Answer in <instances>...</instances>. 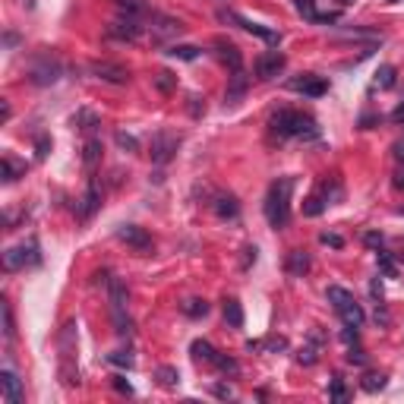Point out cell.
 Instances as JSON below:
<instances>
[{
	"mask_svg": "<svg viewBox=\"0 0 404 404\" xmlns=\"http://www.w3.org/2000/svg\"><path fill=\"white\" fill-rule=\"evenodd\" d=\"M291 190H294V177H278L266 193V218L275 231L288 227L291 222Z\"/></svg>",
	"mask_w": 404,
	"mask_h": 404,
	"instance_id": "6da1fadb",
	"label": "cell"
},
{
	"mask_svg": "<svg viewBox=\"0 0 404 404\" xmlns=\"http://www.w3.org/2000/svg\"><path fill=\"white\" fill-rule=\"evenodd\" d=\"M57 351H61V379L67 388H76L79 385V366H76V322H67L63 326L61 338H57Z\"/></svg>",
	"mask_w": 404,
	"mask_h": 404,
	"instance_id": "7a4b0ae2",
	"label": "cell"
},
{
	"mask_svg": "<svg viewBox=\"0 0 404 404\" xmlns=\"http://www.w3.org/2000/svg\"><path fill=\"white\" fill-rule=\"evenodd\" d=\"M269 127H271V133H275L278 139H288V136H316L319 130H316V120L310 114H300V111H278V114H271V120H269Z\"/></svg>",
	"mask_w": 404,
	"mask_h": 404,
	"instance_id": "3957f363",
	"label": "cell"
},
{
	"mask_svg": "<svg viewBox=\"0 0 404 404\" xmlns=\"http://www.w3.org/2000/svg\"><path fill=\"white\" fill-rule=\"evenodd\" d=\"M326 297H328V304L335 306V313L341 316L344 326H354V328L363 326L366 313H363V306L354 300V294H351V291H344V288H338V284H332V288L326 291Z\"/></svg>",
	"mask_w": 404,
	"mask_h": 404,
	"instance_id": "277c9868",
	"label": "cell"
},
{
	"mask_svg": "<svg viewBox=\"0 0 404 404\" xmlns=\"http://www.w3.org/2000/svg\"><path fill=\"white\" fill-rule=\"evenodd\" d=\"M108 294H111V316H114V332L120 338L130 335V316H127V291H123V284L117 281V278H111L108 281Z\"/></svg>",
	"mask_w": 404,
	"mask_h": 404,
	"instance_id": "5b68a950",
	"label": "cell"
},
{
	"mask_svg": "<svg viewBox=\"0 0 404 404\" xmlns=\"http://www.w3.org/2000/svg\"><path fill=\"white\" fill-rule=\"evenodd\" d=\"M4 262H6V269H10V271L13 269H26V266H38V262H41L38 240H29V244H19V247L6 249Z\"/></svg>",
	"mask_w": 404,
	"mask_h": 404,
	"instance_id": "8992f818",
	"label": "cell"
},
{
	"mask_svg": "<svg viewBox=\"0 0 404 404\" xmlns=\"http://www.w3.org/2000/svg\"><path fill=\"white\" fill-rule=\"evenodd\" d=\"M108 35L117 41H136L143 35V19L133 16V13H120L111 26H108Z\"/></svg>",
	"mask_w": 404,
	"mask_h": 404,
	"instance_id": "52a82bcc",
	"label": "cell"
},
{
	"mask_svg": "<svg viewBox=\"0 0 404 404\" xmlns=\"http://www.w3.org/2000/svg\"><path fill=\"white\" fill-rule=\"evenodd\" d=\"M177 145H180L177 136L161 130V133L152 136V161H155V165H167V161L174 158V152H177Z\"/></svg>",
	"mask_w": 404,
	"mask_h": 404,
	"instance_id": "ba28073f",
	"label": "cell"
},
{
	"mask_svg": "<svg viewBox=\"0 0 404 404\" xmlns=\"http://www.w3.org/2000/svg\"><path fill=\"white\" fill-rule=\"evenodd\" d=\"M284 63H288V57H284L281 51H266V54L256 57V76L259 79H275L278 73L284 70Z\"/></svg>",
	"mask_w": 404,
	"mask_h": 404,
	"instance_id": "9c48e42d",
	"label": "cell"
},
{
	"mask_svg": "<svg viewBox=\"0 0 404 404\" xmlns=\"http://www.w3.org/2000/svg\"><path fill=\"white\" fill-rule=\"evenodd\" d=\"M218 16L227 19V23H237V26L244 29V32H249V35H259V38H262V41H269V45H278V41H281V35H278V32H271V29L259 26V23H249V19L237 16V13H227V10H222Z\"/></svg>",
	"mask_w": 404,
	"mask_h": 404,
	"instance_id": "30bf717a",
	"label": "cell"
},
{
	"mask_svg": "<svg viewBox=\"0 0 404 404\" xmlns=\"http://www.w3.org/2000/svg\"><path fill=\"white\" fill-rule=\"evenodd\" d=\"M61 79V63L54 61V57H41V61H35L32 63V83L35 86H51V83H57Z\"/></svg>",
	"mask_w": 404,
	"mask_h": 404,
	"instance_id": "8fae6325",
	"label": "cell"
},
{
	"mask_svg": "<svg viewBox=\"0 0 404 404\" xmlns=\"http://www.w3.org/2000/svg\"><path fill=\"white\" fill-rule=\"evenodd\" d=\"M117 237H120L127 247H133L136 253H149V249H152V237L143 231V227H136V224H120V227H117Z\"/></svg>",
	"mask_w": 404,
	"mask_h": 404,
	"instance_id": "7c38bea8",
	"label": "cell"
},
{
	"mask_svg": "<svg viewBox=\"0 0 404 404\" xmlns=\"http://www.w3.org/2000/svg\"><path fill=\"white\" fill-rule=\"evenodd\" d=\"M288 86H291L294 92H300V95H310V98H322V95L328 92L326 79H322V76H313V73H304V76L291 79Z\"/></svg>",
	"mask_w": 404,
	"mask_h": 404,
	"instance_id": "4fadbf2b",
	"label": "cell"
},
{
	"mask_svg": "<svg viewBox=\"0 0 404 404\" xmlns=\"http://www.w3.org/2000/svg\"><path fill=\"white\" fill-rule=\"evenodd\" d=\"M215 54H218V61L224 63L231 73H237V70H244V54H240V48L234 45V41H224V38H218L215 41Z\"/></svg>",
	"mask_w": 404,
	"mask_h": 404,
	"instance_id": "5bb4252c",
	"label": "cell"
},
{
	"mask_svg": "<svg viewBox=\"0 0 404 404\" xmlns=\"http://www.w3.org/2000/svg\"><path fill=\"white\" fill-rule=\"evenodd\" d=\"M0 385H4V404H23V382L10 366L0 373Z\"/></svg>",
	"mask_w": 404,
	"mask_h": 404,
	"instance_id": "9a60e30c",
	"label": "cell"
},
{
	"mask_svg": "<svg viewBox=\"0 0 404 404\" xmlns=\"http://www.w3.org/2000/svg\"><path fill=\"white\" fill-rule=\"evenodd\" d=\"M183 26L177 19H165V16H155V26H152V38L155 41H165V38H174V35H180Z\"/></svg>",
	"mask_w": 404,
	"mask_h": 404,
	"instance_id": "2e32d148",
	"label": "cell"
},
{
	"mask_svg": "<svg viewBox=\"0 0 404 404\" xmlns=\"http://www.w3.org/2000/svg\"><path fill=\"white\" fill-rule=\"evenodd\" d=\"M92 73L98 79H105V83H114V86H123L127 83V70L114 67V63H92Z\"/></svg>",
	"mask_w": 404,
	"mask_h": 404,
	"instance_id": "e0dca14e",
	"label": "cell"
},
{
	"mask_svg": "<svg viewBox=\"0 0 404 404\" xmlns=\"http://www.w3.org/2000/svg\"><path fill=\"white\" fill-rule=\"evenodd\" d=\"M306 271H310V253H306V249H294L288 256V275L304 278Z\"/></svg>",
	"mask_w": 404,
	"mask_h": 404,
	"instance_id": "ac0fdd59",
	"label": "cell"
},
{
	"mask_svg": "<svg viewBox=\"0 0 404 404\" xmlns=\"http://www.w3.org/2000/svg\"><path fill=\"white\" fill-rule=\"evenodd\" d=\"M319 344H322V332H319V328H313V332H310V344H306V348L297 354L300 363H304V366H313L316 360H319Z\"/></svg>",
	"mask_w": 404,
	"mask_h": 404,
	"instance_id": "d6986e66",
	"label": "cell"
},
{
	"mask_svg": "<svg viewBox=\"0 0 404 404\" xmlns=\"http://www.w3.org/2000/svg\"><path fill=\"white\" fill-rule=\"evenodd\" d=\"M247 76H244V70H237V73H231V86H227V105H237L240 98H244V92H247Z\"/></svg>",
	"mask_w": 404,
	"mask_h": 404,
	"instance_id": "ffe728a7",
	"label": "cell"
},
{
	"mask_svg": "<svg viewBox=\"0 0 404 404\" xmlns=\"http://www.w3.org/2000/svg\"><path fill=\"white\" fill-rule=\"evenodd\" d=\"M224 322H227L231 328H240V326H244V306H240V300H234V297L224 300Z\"/></svg>",
	"mask_w": 404,
	"mask_h": 404,
	"instance_id": "44dd1931",
	"label": "cell"
},
{
	"mask_svg": "<svg viewBox=\"0 0 404 404\" xmlns=\"http://www.w3.org/2000/svg\"><path fill=\"white\" fill-rule=\"evenodd\" d=\"M98 158H101V139L98 136H89V139H86V155H83L86 171H95Z\"/></svg>",
	"mask_w": 404,
	"mask_h": 404,
	"instance_id": "7402d4cb",
	"label": "cell"
},
{
	"mask_svg": "<svg viewBox=\"0 0 404 404\" xmlns=\"http://www.w3.org/2000/svg\"><path fill=\"white\" fill-rule=\"evenodd\" d=\"M395 76H398V70H395L392 63H382L379 73H376V79H373V89H382V92L392 89V86H395Z\"/></svg>",
	"mask_w": 404,
	"mask_h": 404,
	"instance_id": "603a6c76",
	"label": "cell"
},
{
	"mask_svg": "<svg viewBox=\"0 0 404 404\" xmlns=\"http://www.w3.org/2000/svg\"><path fill=\"white\" fill-rule=\"evenodd\" d=\"M215 212L222 218H237V212H240V205L234 196H215Z\"/></svg>",
	"mask_w": 404,
	"mask_h": 404,
	"instance_id": "cb8c5ba5",
	"label": "cell"
},
{
	"mask_svg": "<svg viewBox=\"0 0 404 404\" xmlns=\"http://www.w3.org/2000/svg\"><path fill=\"white\" fill-rule=\"evenodd\" d=\"M190 351H193V357L202 360V363H215V360H218V351L212 348L209 341H193V344H190Z\"/></svg>",
	"mask_w": 404,
	"mask_h": 404,
	"instance_id": "d4e9b609",
	"label": "cell"
},
{
	"mask_svg": "<svg viewBox=\"0 0 404 404\" xmlns=\"http://www.w3.org/2000/svg\"><path fill=\"white\" fill-rule=\"evenodd\" d=\"M0 165H4V183H13L16 177H23V174H26V165L13 161L10 155H4V161H0Z\"/></svg>",
	"mask_w": 404,
	"mask_h": 404,
	"instance_id": "484cf974",
	"label": "cell"
},
{
	"mask_svg": "<svg viewBox=\"0 0 404 404\" xmlns=\"http://www.w3.org/2000/svg\"><path fill=\"white\" fill-rule=\"evenodd\" d=\"M83 202H86V205H83V215L89 218L92 212L98 209V202H101V200H98V183H95V177H89V190H86V200H83Z\"/></svg>",
	"mask_w": 404,
	"mask_h": 404,
	"instance_id": "4316f807",
	"label": "cell"
},
{
	"mask_svg": "<svg viewBox=\"0 0 404 404\" xmlns=\"http://www.w3.org/2000/svg\"><path fill=\"white\" fill-rule=\"evenodd\" d=\"M322 193H326V190H322ZM322 193H313L310 200H306V205H304V215L316 218L322 209H326V205H328V196H322Z\"/></svg>",
	"mask_w": 404,
	"mask_h": 404,
	"instance_id": "83f0119b",
	"label": "cell"
},
{
	"mask_svg": "<svg viewBox=\"0 0 404 404\" xmlns=\"http://www.w3.org/2000/svg\"><path fill=\"white\" fill-rule=\"evenodd\" d=\"M158 382L165 388H177V382H180V373L174 370V366H158Z\"/></svg>",
	"mask_w": 404,
	"mask_h": 404,
	"instance_id": "f1b7e54d",
	"label": "cell"
},
{
	"mask_svg": "<svg viewBox=\"0 0 404 404\" xmlns=\"http://www.w3.org/2000/svg\"><path fill=\"white\" fill-rule=\"evenodd\" d=\"M167 54L180 57V61H196V57H200V48H193V45H174Z\"/></svg>",
	"mask_w": 404,
	"mask_h": 404,
	"instance_id": "f546056e",
	"label": "cell"
},
{
	"mask_svg": "<svg viewBox=\"0 0 404 404\" xmlns=\"http://www.w3.org/2000/svg\"><path fill=\"white\" fill-rule=\"evenodd\" d=\"M363 388H366V392H379V388H385V376H382V373H366Z\"/></svg>",
	"mask_w": 404,
	"mask_h": 404,
	"instance_id": "4dcf8cb0",
	"label": "cell"
},
{
	"mask_svg": "<svg viewBox=\"0 0 404 404\" xmlns=\"http://www.w3.org/2000/svg\"><path fill=\"white\" fill-rule=\"evenodd\" d=\"M379 271H382L385 278H395V275H398V266H395V259H392L388 253H379Z\"/></svg>",
	"mask_w": 404,
	"mask_h": 404,
	"instance_id": "1f68e13d",
	"label": "cell"
},
{
	"mask_svg": "<svg viewBox=\"0 0 404 404\" xmlns=\"http://www.w3.org/2000/svg\"><path fill=\"white\" fill-rule=\"evenodd\" d=\"M183 313L196 319V316H205V313H209V304H205V300H190V304L183 306Z\"/></svg>",
	"mask_w": 404,
	"mask_h": 404,
	"instance_id": "d6a6232c",
	"label": "cell"
},
{
	"mask_svg": "<svg viewBox=\"0 0 404 404\" xmlns=\"http://www.w3.org/2000/svg\"><path fill=\"white\" fill-rule=\"evenodd\" d=\"M4 332H6V341H13V332H16V328H13V310L6 300H4Z\"/></svg>",
	"mask_w": 404,
	"mask_h": 404,
	"instance_id": "836d02e7",
	"label": "cell"
},
{
	"mask_svg": "<svg viewBox=\"0 0 404 404\" xmlns=\"http://www.w3.org/2000/svg\"><path fill=\"white\" fill-rule=\"evenodd\" d=\"M108 360H111V363H117V366H127V370L133 366V357H130V351H114V354L108 357Z\"/></svg>",
	"mask_w": 404,
	"mask_h": 404,
	"instance_id": "e575fe53",
	"label": "cell"
},
{
	"mask_svg": "<svg viewBox=\"0 0 404 404\" xmlns=\"http://www.w3.org/2000/svg\"><path fill=\"white\" fill-rule=\"evenodd\" d=\"M155 86H158L161 92H171V89H174V76H171L167 70H161V73H158V79H155Z\"/></svg>",
	"mask_w": 404,
	"mask_h": 404,
	"instance_id": "d590c367",
	"label": "cell"
},
{
	"mask_svg": "<svg viewBox=\"0 0 404 404\" xmlns=\"http://www.w3.org/2000/svg\"><path fill=\"white\" fill-rule=\"evenodd\" d=\"M328 395H332L335 401H344V398H348V388H344V382H341V379H335V382H332V388H328Z\"/></svg>",
	"mask_w": 404,
	"mask_h": 404,
	"instance_id": "8d00e7d4",
	"label": "cell"
},
{
	"mask_svg": "<svg viewBox=\"0 0 404 404\" xmlns=\"http://www.w3.org/2000/svg\"><path fill=\"white\" fill-rule=\"evenodd\" d=\"M117 145H120V149H130V152H139V143L127 133H117Z\"/></svg>",
	"mask_w": 404,
	"mask_h": 404,
	"instance_id": "74e56055",
	"label": "cell"
},
{
	"mask_svg": "<svg viewBox=\"0 0 404 404\" xmlns=\"http://www.w3.org/2000/svg\"><path fill=\"white\" fill-rule=\"evenodd\" d=\"M215 366H218V370H224V373H237V363H234V360H227V357H222V354H218Z\"/></svg>",
	"mask_w": 404,
	"mask_h": 404,
	"instance_id": "f35d334b",
	"label": "cell"
},
{
	"mask_svg": "<svg viewBox=\"0 0 404 404\" xmlns=\"http://www.w3.org/2000/svg\"><path fill=\"white\" fill-rule=\"evenodd\" d=\"M348 363H366V354H363V351H360V348H351L348 351Z\"/></svg>",
	"mask_w": 404,
	"mask_h": 404,
	"instance_id": "ab89813d",
	"label": "cell"
},
{
	"mask_svg": "<svg viewBox=\"0 0 404 404\" xmlns=\"http://www.w3.org/2000/svg\"><path fill=\"white\" fill-rule=\"evenodd\" d=\"M370 294H373V300H376V306L382 304V281H379V278H373V281H370Z\"/></svg>",
	"mask_w": 404,
	"mask_h": 404,
	"instance_id": "60d3db41",
	"label": "cell"
},
{
	"mask_svg": "<svg viewBox=\"0 0 404 404\" xmlns=\"http://www.w3.org/2000/svg\"><path fill=\"white\" fill-rule=\"evenodd\" d=\"M319 240H322V244H328V247H341V244H344V240L338 237V234H322Z\"/></svg>",
	"mask_w": 404,
	"mask_h": 404,
	"instance_id": "b9f144b4",
	"label": "cell"
},
{
	"mask_svg": "<svg viewBox=\"0 0 404 404\" xmlns=\"http://www.w3.org/2000/svg\"><path fill=\"white\" fill-rule=\"evenodd\" d=\"M114 388H117V392H133V388H130V382H123V376H114Z\"/></svg>",
	"mask_w": 404,
	"mask_h": 404,
	"instance_id": "7bdbcfd3",
	"label": "cell"
},
{
	"mask_svg": "<svg viewBox=\"0 0 404 404\" xmlns=\"http://www.w3.org/2000/svg\"><path fill=\"white\" fill-rule=\"evenodd\" d=\"M48 149H51V143H48L45 136H38V158H45V155H48Z\"/></svg>",
	"mask_w": 404,
	"mask_h": 404,
	"instance_id": "ee69618b",
	"label": "cell"
},
{
	"mask_svg": "<svg viewBox=\"0 0 404 404\" xmlns=\"http://www.w3.org/2000/svg\"><path fill=\"white\" fill-rule=\"evenodd\" d=\"M366 247H382V234H366Z\"/></svg>",
	"mask_w": 404,
	"mask_h": 404,
	"instance_id": "f6af8a7d",
	"label": "cell"
},
{
	"mask_svg": "<svg viewBox=\"0 0 404 404\" xmlns=\"http://www.w3.org/2000/svg\"><path fill=\"white\" fill-rule=\"evenodd\" d=\"M215 395H218V398H231L234 392H231V388H227V385H218V388H215Z\"/></svg>",
	"mask_w": 404,
	"mask_h": 404,
	"instance_id": "bcb514c9",
	"label": "cell"
},
{
	"mask_svg": "<svg viewBox=\"0 0 404 404\" xmlns=\"http://www.w3.org/2000/svg\"><path fill=\"white\" fill-rule=\"evenodd\" d=\"M395 187H398V190H404V167H401L398 174H395Z\"/></svg>",
	"mask_w": 404,
	"mask_h": 404,
	"instance_id": "7dc6e473",
	"label": "cell"
},
{
	"mask_svg": "<svg viewBox=\"0 0 404 404\" xmlns=\"http://www.w3.org/2000/svg\"><path fill=\"white\" fill-rule=\"evenodd\" d=\"M395 158H398V161H404V143H398V145H395Z\"/></svg>",
	"mask_w": 404,
	"mask_h": 404,
	"instance_id": "c3c4849f",
	"label": "cell"
},
{
	"mask_svg": "<svg viewBox=\"0 0 404 404\" xmlns=\"http://www.w3.org/2000/svg\"><path fill=\"white\" fill-rule=\"evenodd\" d=\"M392 117H395V120H398V123H404V105H401V108H398V111H395Z\"/></svg>",
	"mask_w": 404,
	"mask_h": 404,
	"instance_id": "681fc988",
	"label": "cell"
},
{
	"mask_svg": "<svg viewBox=\"0 0 404 404\" xmlns=\"http://www.w3.org/2000/svg\"><path fill=\"white\" fill-rule=\"evenodd\" d=\"M338 4H344V6H348V4H354V0H338Z\"/></svg>",
	"mask_w": 404,
	"mask_h": 404,
	"instance_id": "f907efd6",
	"label": "cell"
},
{
	"mask_svg": "<svg viewBox=\"0 0 404 404\" xmlns=\"http://www.w3.org/2000/svg\"><path fill=\"white\" fill-rule=\"evenodd\" d=\"M401 262H404V253H401Z\"/></svg>",
	"mask_w": 404,
	"mask_h": 404,
	"instance_id": "816d5d0a",
	"label": "cell"
}]
</instances>
